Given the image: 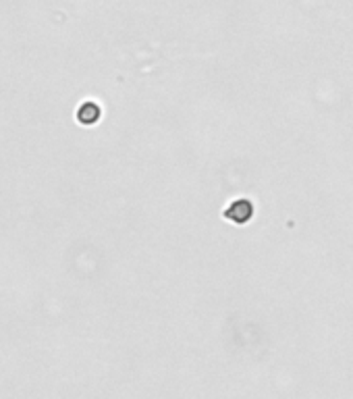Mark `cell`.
Masks as SVG:
<instances>
[{
  "mask_svg": "<svg viewBox=\"0 0 353 399\" xmlns=\"http://www.w3.org/2000/svg\"><path fill=\"white\" fill-rule=\"evenodd\" d=\"M254 216V204L252 200L248 198H239V200H235L233 204H228V208L224 210V218L235 222V224H246L250 222Z\"/></svg>",
  "mask_w": 353,
  "mask_h": 399,
  "instance_id": "cell-1",
  "label": "cell"
},
{
  "mask_svg": "<svg viewBox=\"0 0 353 399\" xmlns=\"http://www.w3.org/2000/svg\"><path fill=\"white\" fill-rule=\"evenodd\" d=\"M75 117H77V121H79L81 125L92 127V125H96V123L100 121V117H102V108H100V104H98V102H94V100H86V102L77 108Z\"/></svg>",
  "mask_w": 353,
  "mask_h": 399,
  "instance_id": "cell-2",
  "label": "cell"
}]
</instances>
